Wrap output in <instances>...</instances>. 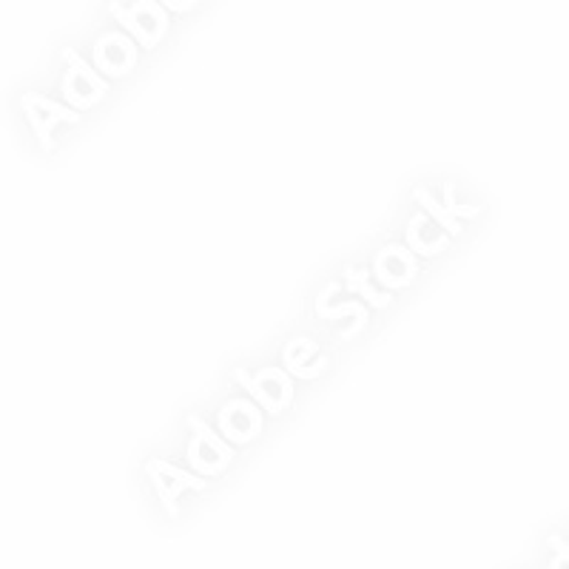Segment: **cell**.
I'll return each instance as SVG.
<instances>
[{
    "label": "cell",
    "mask_w": 569,
    "mask_h": 569,
    "mask_svg": "<svg viewBox=\"0 0 569 569\" xmlns=\"http://www.w3.org/2000/svg\"><path fill=\"white\" fill-rule=\"evenodd\" d=\"M413 200L419 202L421 211L430 213V217H433V222H439V226L445 228V231L450 233V237H459V233H461V222L456 220L453 213L447 211V206L439 200V197H433V194H430V191H427L425 186H419L413 191Z\"/></svg>",
    "instance_id": "cell-14"
},
{
    "label": "cell",
    "mask_w": 569,
    "mask_h": 569,
    "mask_svg": "<svg viewBox=\"0 0 569 569\" xmlns=\"http://www.w3.org/2000/svg\"><path fill=\"white\" fill-rule=\"evenodd\" d=\"M282 365L293 379H317L328 368V359L311 337H293L282 348Z\"/></svg>",
    "instance_id": "cell-10"
},
{
    "label": "cell",
    "mask_w": 569,
    "mask_h": 569,
    "mask_svg": "<svg viewBox=\"0 0 569 569\" xmlns=\"http://www.w3.org/2000/svg\"><path fill=\"white\" fill-rule=\"evenodd\" d=\"M66 60H69V71L63 78V100L69 103V109L83 111L91 109L94 103L103 100V94L109 91V83L103 80L98 69L91 63H86L74 49H66Z\"/></svg>",
    "instance_id": "cell-3"
},
{
    "label": "cell",
    "mask_w": 569,
    "mask_h": 569,
    "mask_svg": "<svg viewBox=\"0 0 569 569\" xmlns=\"http://www.w3.org/2000/svg\"><path fill=\"white\" fill-rule=\"evenodd\" d=\"M345 288L350 293H359L370 308H388L393 302V293L373 284V271H365V268H345Z\"/></svg>",
    "instance_id": "cell-12"
},
{
    "label": "cell",
    "mask_w": 569,
    "mask_h": 569,
    "mask_svg": "<svg viewBox=\"0 0 569 569\" xmlns=\"http://www.w3.org/2000/svg\"><path fill=\"white\" fill-rule=\"evenodd\" d=\"M117 23L126 29V34L137 40L142 49H154L166 32H169V12L160 3H126V7H114Z\"/></svg>",
    "instance_id": "cell-4"
},
{
    "label": "cell",
    "mask_w": 569,
    "mask_h": 569,
    "mask_svg": "<svg viewBox=\"0 0 569 569\" xmlns=\"http://www.w3.org/2000/svg\"><path fill=\"white\" fill-rule=\"evenodd\" d=\"M94 69L103 78H126L137 63V40L123 32H106L94 40Z\"/></svg>",
    "instance_id": "cell-7"
},
{
    "label": "cell",
    "mask_w": 569,
    "mask_h": 569,
    "mask_svg": "<svg viewBox=\"0 0 569 569\" xmlns=\"http://www.w3.org/2000/svg\"><path fill=\"white\" fill-rule=\"evenodd\" d=\"M441 202H445L447 206V211L453 213L456 220H472V217H476V213L481 211L479 206H459V202H456V197H453V182H447L445 186V197H441Z\"/></svg>",
    "instance_id": "cell-15"
},
{
    "label": "cell",
    "mask_w": 569,
    "mask_h": 569,
    "mask_svg": "<svg viewBox=\"0 0 569 569\" xmlns=\"http://www.w3.org/2000/svg\"><path fill=\"white\" fill-rule=\"evenodd\" d=\"M370 271H373L376 282L385 284V291L393 293L396 288H408L413 282L419 262H416V253L408 246L390 242V246H385L382 251L376 253Z\"/></svg>",
    "instance_id": "cell-9"
},
{
    "label": "cell",
    "mask_w": 569,
    "mask_h": 569,
    "mask_svg": "<svg viewBox=\"0 0 569 569\" xmlns=\"http://www.w3.org/2000/svg\"><path fill=\"white\" fill-rule=\"evenodd\" d=\"M188 427H191V441H188L186 459L191 472L197 476H220L233 459V447L222 439L213 427H208L200 416H188Z\"/></svg>",
    "instance_id": "cell-1"
},
{
    "label": "cell",
    "mask_w": 569,
    "mask_h": 569,
    "mask_svg": "<svg viewBox=\"0 0 569 569\" xmlns=\"http://www.w3.org/2000/svg\"><path fill=\"white\" fill-rule=\"evenodd\" d=\"M23 114H27L34 137H38L40 146H43L46 151L52 149V131L58 129L60 123H80V111L69 109V106L63 103H54V100L43 98L38 91H27V94H23Z\"/></svg>",
    "instance_id": "cell-5"
},
{
    "label": "cell",
    "mask_w": 569,
    "mask_h": 569,
    "mask_svg": "<svg viewBox=\"0 0 569 569\" xmlns=\"http://www.w3.org/2000/svg\"><path fill=\"white\" fill-rule=\"evenodd\" d=\"M146 472H149L151 485H154L157 496H160L162 507L171 518L177 516V498L186 490H206V479L197 476V472L180 470V467L169 465L162 459H149L146 461Z\"/></svg>",
    "instance_id": "cell-6"
},
{
    "label": "cell",
    "mask_w": 569,
    "mask_h": 569,
    "mask_svg": "<svg viewBox=\"0 0 569 569\" xmlns=\"http://www.w3.org/2000/svg\"><path fill=\"white\" fill-rule=\"evenodd\" d=\"M233 379L240 388L248 390L253 401L266 413H282L293 399V376L284 368H262L259 373H248L246 368L233 370Z\"/></svg>",
    "instance_id": "cell-2"
},
{
    "label": "cell",
    "mask_w": 569,
    "mask_h": 569,
    "mask_svg": "<svg viewBox=\"0 0 569 569\" xmlns=\"http://www.w3.org/2000/svg\"><path fill=\"white\" fill-rule=\"evenodd\" d=\"M447 237H450V233H447L439 222H433L430 213L419 211L416 217H410L408 231H405V240H408L405 246H408L416 257H436V253H441L450 246Z\"/></svg>",
    "instance_id": "cell-11"
},
{
    "label": "cell",
    "mask_w": 569,
    "mask_h": 569,
    "mask_svg": "<svg viewBox=\"0 0 569 569\" xmlns=\"http://www.w3.org/2000/svg\"><path fill=\"white\" fill-rule=\"evenodd\" d=\"M217 430L228 445H248L262 430V408L251 399H233L217 413Z\"/></svg>",
    "instance_id": "cell-8"
},
{
    "label": "cell",
    "mask_w": 569,
    "mask_h": 569,
    "mask_svg": "<svg viewBox=\"0 0 569 569\" xmlns=\"http://www.w3.org/2000/svg\"><path fill=\"white\" fill-rule=\"evenodd\" d=\"M317 317L319 319H339V317H353V325L342 333V339H353L362 333V328L368 325V308H365L359 299H348V302L328 305L317 299Z\"/></svg>",
    "instance_id": "cell-13"
}]
</instances>
